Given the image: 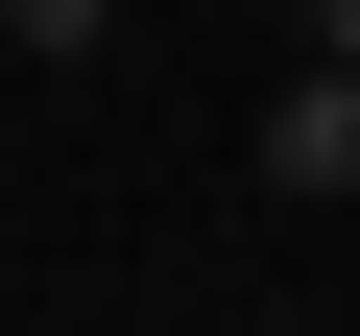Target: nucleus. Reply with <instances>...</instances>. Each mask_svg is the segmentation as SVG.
<instances>
[{"label":"nucleus","mask_w":360,"mask_h":336,"mask_svg":"<svg viewBox=\"0 0 360 336\" xmlns=\"http://www.w3.org/2000/svg\"><path fill=\"white\" fill-rule=\"evenodd\" d=\"M264 193H360V72H288L264 96Z\"/></svg>","instance_id":"1"},{"label":"nucleus","mask_w":360,"mask_h":336,"mask_svg":"<svg viewBox=\"0 0 360 336\" xmlns=\"http://www.w3.org/2000/svg\"><path fill=\"white\" fill-rule=\"evenodd\" d=\"M96 25H120V0H0V49H49V72H72Z\"/></svg>","instance_id":"2"},{"label":"nucleus","mask_w":360,"mask_h":336,"mask_svg":"<svg viewBox=\"0 0 360 336\" xmlns=\"http://www.w3.org/2000/svg\"><path fill=\"white\" fill-rule=\"evenodd\" d=\"M312 72H360V0H312Z\"/></svg>","instance_id":"3"}]
</instances>
